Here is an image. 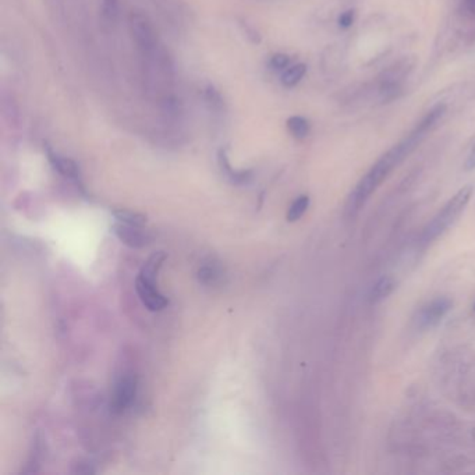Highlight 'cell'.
<instances>
[{"label": "cell", "mask_w": 475, "mask_h": 475, "mask_svg": "<svg viewBox=\"0 0 475 475\" xmlns=\"http://www.w3.org/2000/svg\"><path fill=\"white\" fill-rule=\"evenodd\" d=\"M445 113L446 106L443 103H438L432 109H429L400 143H398L387 152H385L372 165V167L365 173V176L358 182V184L350 194L348 205H345L348 213L354 215L361 209V206L376 191V188L383 183V180L391 175L393 169L399 166L421 144L426 134L434 130V127L445 116Z\"/></svg>", "instance_id": "1"}, {"label": "cell", "mask_w": 475, "mask_h": 475, "mask_svg": "<svg viewBox=\"0 0 475 475\" xmlns=\"http://www.w3.org/2000/svg\"><path fill=\"white\" fill-rule=\"evenodd\" d=\"M472 195V187L467 186L457 191L454 197H452L448 204L442 208V210L435 216L424 230L422 241L430 243L435 240L438 236H441L450 225L454 223V221L461 215V212L465 209L467 204L470 202V198Z\"/></svg>", "instance_id": "2"}, {"label": "cell", "mask_w": 475, "mask_h": 475, "mask_svg": "<svg viewBox=\"0 0 475 475\" xmlns=\"http://www.w3.org/2000/svg\"><path fill=\"white\" fill-rule=\"evenodd\" d=\"M411 69L413 66L409 60H400L382 73L378 85V94L382 101H392L402 94L403 82Z\"/></svg>", "instance_id": "3"}, {"label": "cell", "mask_w": 475, "mask_h": 475, "mask_svg": "<svg viewBox=\"0 0 475 475\" xmlns=\"http://www.w3.org/2000/svg\"><path fill=\"white\" fill-rule=\"evenodd\" d=\"M138 379L133 374L123 375L116 383L110 400V411L114 414L124 413L136 399Z\"/></svg>", "instance_id": "4"}, {"label": "cell", "mask_w": 475, "mask_h": 475, "mask_svg": "<svg viewBox=\"0 0 475 475\" xmlns=\"http://www.w3.org/2000/svg\"><path fill=\"white\" fill-rule=\"evenodd\" d=\"M130 27L138 47L144 51H152L156 45V32L149 19L140 12L130 14Z\"/></svg>", "instance_id": "5"}, {"label": "cell", "mask_w": 475, "mask_h": 475, "mask_svg": "<svg viewBox=\"0 0 475 475\" xmlns=\"http://www.w3.org/2000/svg\"><path fill=\"white\" fill-rule=\"evenodd\" d=\"M452 301L445 297H439L430 301L419 313L417 318V325L421 329H430L437 326L450 311Z\"/></svg>", "instance_id": "6"}, {"label": "cell", "mask_w": 475, "mask_h": 475, "mask_svg": "<svg viewBox=\"0 0 475 475\" xmlns=\"http://www.w3.org/2000/svg\"><path fill=\"white\" fill-rule=\"evenodd\" d=\"M136 290L145 308H148L152 313L162 311L169 304L167 298L163 294H160L156 289V283H152L140 275L136 279Z\"/></svg>", "instance_id": "7"}, {"label": "cell", "mask_w": 475, "mask_h": 475, "mask_svg": "<svg viewBox=\"0 0 475 475\" xmlns=\"http://www.w3.org/2000/svg\"><path fill=\"white\" fill-rule=\"evenodd\" d=\"M113 233L116 237L130 248H144L152 243V236L143 230L140 226L125 225L121 222H116L113 225Z\"/></svg>", "instance_id": "8"}, {"label": "cell", "mask_w": 475, "mask_h": 475, "mask_svg": "<svg viewBox=\"0 0 475 475\" xmlns=\"http://www.w3.org/2000/svg\"><path fill=\"white\" fill-rule=\"evenodd\" d=\"M48 158H49V162L53 166V169L56 171H59L62 176H64L67 179H71V180H78L80 179L78 165L73 159L62 156L59 154H55L49 148H48Z\"/></svg>", "instance_id": "9"}, {"label": "cell", "mask_w": 475, "mask_h": 475, "mask_svg": "<svg viewBox=\"0 0 475 475\" xmlns=\"http://www.w3.org/2000/svg\"><path fill=\"white\" fill-rule=\"evenodd\" d=\"M218 160H219V166H221L222 171L229 178V180L232 183H234V184H247L252 179V171L251 170H233L225 149L219 151Z\"/></svg>", "instance_id": "10"}, {"label": "cell", "mask_w": 475, "mask_h": 475, "mask_svg": "<svg viewBox=\"0 0 475 475\" xmlns=\"http://www.w3.org/2000/svg\"><path fill=\"white\" fill-rule=\"evenodd\" d=\"M166 258H167V255H166V252H163V251H158V252L152 254V255L147 259L145 264L143 265L141 272H140V276H143L144 279H147V280L155 283V282H156L158 272H159V269H160V267H162V264H163V261H165Z\"/></svg>", "instance_id": "11"}, {"label": "cell", "mask_w": 475, "mask_h": 475, "mask_svg": "<svg viewBox=\"0 0 475 475\" xmlns=\"http://www.w3.org/2000/svg\"><path fill=\"white\" fill-rule=\"evenodd\" d=\"M287 130L295 140H304L311 132V124L306 117L291 116L287 119Z\"/></svg>", "instance_id": "12"}, {"label": "cell", "mask_w": 475, "mask_h": 475, "mask_svg": "<svg viewBox=\"0 0 475 475\" xmlns=\"http://www.w3.org/2000/svg\"><path fill=\"white\" fill-rule=\"evenodd\" d=\"M395 289H396V280L393 278L386 276V278L379 279L371 290V294H369L371 301L378 302V301L387 298L395 291Z\"/></svg>", "instance_id": "13"}, {"label": "cell", "mask_w": 475, "mask_h": 475, "mask_svg": "<svg viewBox=\"0 0 475 475\" xmlns=\"http://www.w3.org/2000/svg\"><path fill=\"white\" fill-rule=\"evenodd\" d=\"M113 216H114L117 222H121V223H125V225L143 228L147 223V216L143 215V213L134 212V210L117 209V210H113Z\"/></svg>", "instance_id": "14"}, {"label": "cell", "mask_w": 475, "mask_h": 475, "mask_svg": "<svg viewBox=\"0 0 475 475\" xmlns=\"http://www.w3.org/2000/svg\"><path fill=\"white\" fill-rule=\"evenodd\" d=\"M306 73H307V66L304 63H298V64L290 66L282 74V84L284 86H289V88H290V86L297 85L302 78H304Z\"/></svg>", "instance_id": "15"}, {"label": "cell", "mask_w": 475, "mask_h": 475, "mask_svg": "<svg viewBox=\"0 0 475 475\" xmlns=\"http://www.w3.org/2000/svg\"><path fill=\"white\" fill-rule=\"evenodd\" d=\"M198 280L205 286H213L222 280V271L216 265H204L198 271Z\"/></svg>", "instance_id": "16"}, {"label": "cell", "mask_w": 475, "mask_h": 475, "mask_svg": "<svg viewBox=\"0 0 475 475\" xmlns=\"http://www.w3.org/2000/svg\"><path fill=\"white\" fill-rule=\"evenodd\" d=\"M308 206H310V197L308 195H300L289 208L287 221L289 222L298 221L301 216L307 212Z\"/></svg>", "instance_id": "17"}, {"label": "cell", "mask_w": 475, "mask_h": 475, "mask_svg": "<svg viewBox=\"0 0 475 475\" xmlns=\"http://www.w3.org/2000/svg\"><path fill=\"white\" fill-rule=\"evenodd\" d=\"M102 13L108 21L114 23L119 14V0H102Z\"/></svg>", "instance_id": "18"}, {"label": "cell", "mask_w": 475, "mask_h": 475, "mask_svg": "<svg viewBox=\"0 0 475 475\" xmlns=\"http://www.w3.org/2000/svg\"><path fill=\"white\" fill-rule=\"evenodd\" d=\"M40 457H42V448H40V442L38 439H35L34 443V450L31 453L29 461H28V467L23 471V472H35L38 470V465L40 463Z\"/></svg>", "instance_id": "19"}, {"label": "cell", "mask_w": 475, "mask_h": 475, "mask_svg": "<svg viewBox=\"0 0 475 475\" xmlns=\"http://www.w3.org/2000/svg\"><path fill=\"white\" fill-rule=\"evenodd\" d=\"M269 66L273 70H286L290 67V56L284 55V53H276L269 60Z\"/></svg>", "instance_id": "20"}, {"label": "cell", "mask_w": 475, "mask_h": 475, "mask_svg": "<svg viewBox=\"0 0 475 475\" xmlns=\"http://www.w3.org/2000/svg\"><path fill=\"white\" fill-rule=\"evenodd\" d=\"M356 21V10H348V12H344L339 16L337 19V24L340 28L345 29V28H350Z\"/></svg>", "instance_id": "21"}, {"label": "cell", "mask_w": 475, "mask_h": 475, "mask_svg": "<svg viewBox=\"0 0 475 475\" xmlns=\"http://www.w3.org/2000/svg\"><path fill=\"white\" fill-rule=\"evenodd\" d=\"M73 472L74 474H94L95 468H93L91 463L88 461H78L77 464H74Z\"/></svg>", "instance_id": "22"}, {"label": "cell", "mask_w": 475, "mask_h": 475, "mask_svg": "<svg viewBox=\"0 0 475 475\" xmlns=\"http://www.w3.org/2000/svg\"><path fill=\"white\" fill-rule=\"evenodd\" d=\"M465 169L467 170H474L475 169V145L472 147L467 160H465Z\"/></svg>", "instance_id": "23"}, {"label": "cell", "mask_w": 475, "mask_h": 475, "mask_svg": "<svg viewBox=\"0 0 475 475\" xmlns=\"http://www.w3.org/2000/svg\"><path fill=\"white\" fill-rule=\"evenodd\" d=\"M474 308H475V307H474Z\"/></svg>", "instance_id": "24"}]
</instances>
